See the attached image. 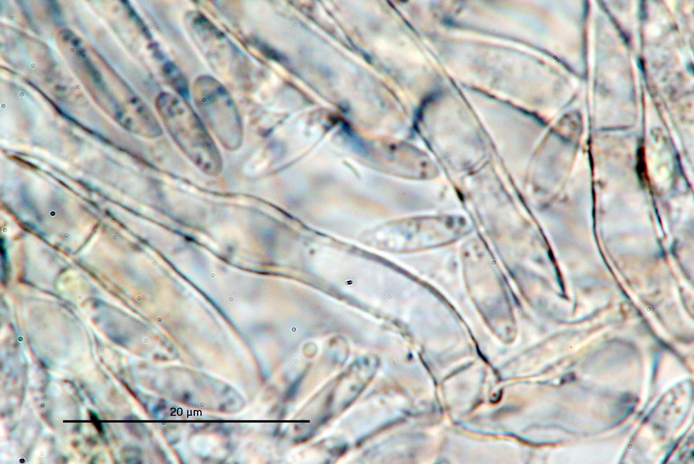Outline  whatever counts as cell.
<instances>
[{
  "label": "cell",
  "mask_w": 694,
  "mask_h": 464,
  "mask_svg": "<svg viewBox=\"0 0 694 464\" xmlns=\"http://www.w3.org/2000/svg\"><path fill=\"white\" fill-rule=\"evenodd\" d=\"M158 112L174 141L202 172L217 175L223 168L221 153L204 123L180 96L160 93Z\"/></svg>",
  "instance_id": "obj_1"
},
{
  "label": "cell",
  "mask_w": 694,
  "mask_h": 464,
  "mask_svg": "<svg viewBox=\"0 0 694 464\" xmlns=\"http://www.w3.org/2000/svg\"><path fill=\"white\" fill-rule=\"evenodd\" d=\"M192 89L197 108L219 141L228 150L237 149L242 142V125L226 87L214 77L204 75L195 80Z\"/></svg>",
  "instance_id": "obj_2"
},
{
  "label": "cell",
  "mask_w": 694,
  "mask_h": 464,
  "mask_svg": "<svg viewBox=\"0 0 694 464\" xmlns=\"http://www.w3.org/2000/svg\"><path fill=\"white\" fill-rule=\"evenodd\" d=\"M187 25L194 43L219 76L230 80L244 77L246 65L242 54L206 17L191 12Z\"/></svg>",
  "instance_id": "obj_3"
}]
</instances>
